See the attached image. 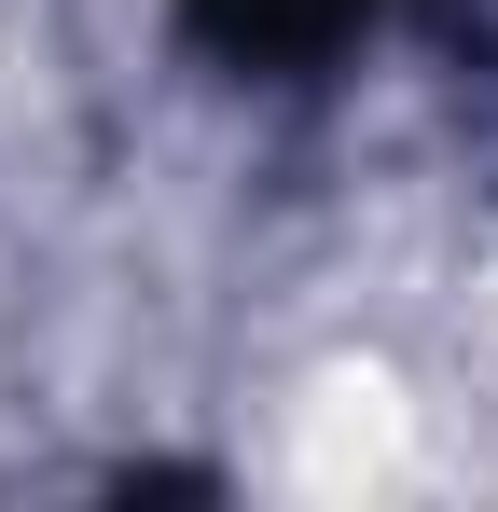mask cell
<instances>
[{
	"label": "cell",
	"instance_id": "cell-1",
	"mask_svg": "<svg viewBox=\"0 0 498 512\" xmlns=\"http://www.w3.org/2000/svg\"><path fill=\"white\" fill-rule=\"evenodd\" d=\"M194 14H208V42H222V56L305 70V56H332V42H360L388 0H194Z\"/></svg>",
	"mask_w": 498,
	"mask_h": 512
}]
</instances>
